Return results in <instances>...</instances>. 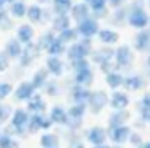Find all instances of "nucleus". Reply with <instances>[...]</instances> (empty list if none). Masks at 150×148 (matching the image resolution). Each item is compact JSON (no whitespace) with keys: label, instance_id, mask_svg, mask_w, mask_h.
<instances>
[{"label":"nucleus","instance_id":"1","mask_svg":"<svg viewBox=\"0 0 150 148\" xmlns=\"http://www.w3.org/2000/svg\"><path fill=\"white\" fill-rule=\"evenodd\" d=\"M127 26L136 32L150 28V11L145 0H131L127 4Z\"/></svg>","mask_w":150,"mask_h":148},{"label":"nucleus","instance_id":"2","mask_svg":"<svg viewBox=\"0 0 150 148\" xmlns=\"http://www.w3.org/2000/svg\"><path fill=\"white\" fill-rule=\"evenodd\" d=\"M30 117L32 113L26 110V106H18L14 108V113L11 117V122L7 125H4V131L14 138H25L30 136L28 134V124H30Z\"/></svg>","mask_w":150,"mask_h":148},{"label":"nucleus","instance_id":"3","mask_svg":"<svg viewBox=\"0 0 150 148\" xmlns=\"http://www.w3.org/2000/svg\"><path fill=\"white\" fill-rule=\"evenodd\" d=\"M93 51H94L93 38H79L77 42L68 45L65 58L68 59V63H74V61H79V59H89Z\"/></svg>","mask_w":150,"mask_h":148},{"label":"nucleus","instance_id":"4","mask_svg":"<svg viewBox=\"0 0 150 148\" xmlns=\"http://www.w3.org/2000/svg\"><path fill=\"white\" fill-rule=\"evenodd\" d=\"M134 54H136V51L133 49V45H129V44H119L115 47V58H113V61L124 72V70L133 68V65L136 61V56Z\"/></svg>","mask_w":150,"mask_h":148},{"label":"nucleus","instance_id":"5","mask_svg":"<svg viewBox=\"0 0 150 148\" xmlns=\"http://www.w3.org/2000/svg\"><path fill=\"white\" fill-rule=\"evenodd\" d=\"M82 138L86 140V143L89 147H96V145H105V143H110L108 141V129L107 125H91V127H86L82 131Z\"/></svg>","mask_w":150,"mask_h":148},{"label":"nucleus","instance_id":"6","mask_svg":"<svg viewBox=\"0 0 150 148\" xmlns=\"http://www.w3.org/2000/svg\"><path fill=\"white\" fill-rule=\"evenodd\" d=\"M107 106H110V94L103 89H93L91 99L87 103V110L91 115H100Z\"/></svg>","mask_w":150,"mask_h":148},{"label":"nucleus","instance_id":"7","mask_svg":"<svg viewBox=\"0 0 150 148\" xmlns=\"http://www.w3.org/2000/svg\"><path fill=\"white\" fill-rule=\"evenodd\" d=\"M75 28H77L80 38H96L98 33H100V30H101V21L96 19L94 16H89L87 19L77 23Z\"/></svg>","mask_w":150,"mask_h":148},{"label":"nucleus","instance_id":"8","mask_svg":"<svg viewBox=\"0 0 150 148\" xmlns=\"http://www.w3.org/2000/svg\"><path fill=\"white\" fill-rule=\"evenodd\" d=\"M38 91L33 87V84L30 80H19L16 84V89H14V94H12V101L14 103H28Z\"/></svg>","mask_w":150,"mask_h":148},{"label":"nucleus","instance_id":"9","mask_svg":"<svg viewBox=\"0 0 150 148\" xmlns=\"http://www.w3.org/2000/svg\"><path fill=\"white\" fill-rule=\"evenodd\" d=\"M149 85V78L145 73H138V72H133V73L126 75V82H124V91H127L129 94L133 92H143Z\"/></svg>","mask_w":150,"mask_h":148},{"label":"nucleus","instance_id":"10","mask_svg":"<svg viewBox=\"0 0 150 148\" xmlns=\"http://www.w3.org/2000/svg\"><path fill=\"white\" fill-rule=\"evenodd\" d=\"M91 94H93L91 87H84V85L74 84V80H72V85L68 87L70 105H87L89 99H91Z\"/></svg>","mask_w":150,"mask_h":148},{"label":"nucleus","instance_id":"11","mask_svg":"<svg viewBox=\"0 0 150 148\" xmlns=\"http://www.w3.org/2000/svg\"><path fill=\"white\" fill-rule=\"evenodd\" d=\"M108 129V141L112 145H127L129 138L133 134V125H117V127H107Z\"/></svg>","mask_w":150,"mask_h":148},{"label":"nucleus","instance_id":"12","mask_svg":"<svg viewBox=\"0 0 150 148\" xmlns=\"http://www.w3.org/2000/svg\"><path fill=\"white\" fill-rule=\"evenodd\" d=\"M40 54H42V51L38 49V45L35 42L25 45V51H23V54H21V58H19V61H18V66H21V68H25V70L32 68L33 63L38 59Z\"/></svg>","mask_w":150,"mask_h":148},{"label":"nucleus","instance_id":"13","mask_svg":"<svg viewBox=\"0 0 150 148\" xmlns=\"http://www.w3.org/2000/svg\"><path fill=\"white\" fill-rule=\"evenodd\" d=\"M115 58V47H110V45H100V47H94L93 54H91V63L96 65V66H101L108 61H113Z\"/></svg>","mask_w":150,"mask_h":148},{"label":"nucleus","instance_id":"14","mask_svg":"<svg viewBox=\"0 0 150 148\" xmlns=\"http://www.w3.org/2000/svg\"><path fill=\"white\" fill-rule=\"evenodd\" d=\"M44 66L47 68V72L51 73L52 78H61L67 73V63L63 58H58V56H45Z\"/></svg>","mask_w":150,"mask_h":148},{"label":"nucleus","instance_id":"15","mask_svg":"<svg viewBox=\"0 0 150 148\" xmlns=\"http://www.w3.org/2000/svg\"><path fill=\"white\" fill-rule=\"evenodd\" d=\"M47 113H49L51 120L54 122V125H58L61 129H65L68 125V120H70V117H68V106H65L61 103H56V105H52L49 108Z\"/></svg>","mask_w":150,"mask_h":148},{"label":"nucleus","instance_id":"16","mask_svg":"<svg viewBox=\"0 0 150 148\" xmlns=\"http://www.w3.org/2000/svg\"><path fill=\"white\" fill-rule=\"evenodd\" d=\"M133 49L138 52V54H150V28L147 30H140L134 33L133 42H131Z\"/></svg>","mask_w":150,"mask_h":148},{"label":"nucleus","instance_id":"17","mask_svg":"<svg viewBox=\"0 0 150 148\" xmlns=\"http://www.w3.org/2000/svg\"><path fill=\"white\" fill-rule=\"evenodd\" d=\"M131 106V94L124 89L110 92V108L112 110H129Z\"/></svg>","mask_w":150,"mask_h":148},{"label":"nucleus","instance_id":"18","mask_svg":"<svg viewBox=\"0 0 150 148\" xmlns=\"http://www.w3.org/2000/svg\"><path fill=\"white\" fill-rule=\"evenodd\" d=\"M14 37L18 38L23 45H28L32 42H35V26L30 25L28 21L25 23H19L18 28L14 30Z\"/></svg>","mask_w":150,"mask_h":148},{"label":"nucleus","instance_id":"19","mask_svg":"<svg viewBox=\"0 0 150 148\" xmlns=\"http://www.w3.org/2000/svg\"><path fill=\"white\" fill-rule=\"evenodd\" d=\"M98 42L100 45H110V47H117L120 44V33L117 30H113L112 26H101L100 33H98Z\"/></svg>","mask_w":150,"mask_h":148},{"label":"nucleus","instance_id":"20","mask_svg":"<svg viewBox=\"0 0 150 148\" xmlns=\"http://www.w3.org/2000/svg\"><path fill=\"white\" fill-rule=\"evenodd\" d=\"M129 122H131V111L129 110H112L107 117V127L129 125Z\"/></svg>","mask_w":150,"mask_h":148},{"label":"nucleus","instance_id":"21","mask_svg":"<svg viewBox=\"0 0 150 148\" xmlns=\"http://www.w3.org/2000/svg\"><path fill=\"white\" fill-rule=\"evenodd\" d=\"M70 16H72V19H74V23L77 25V23L87 19L89 16H93V11H91V7H89L87 2L77 0L74 4V7H72V11H70Z\"/></svg>","mask_w":150,"mask_h":148},{"label":"nucleus","instance_id":"22","mask_svg":"<svg viewBox=\"0 0 150 148\" xmlns=\"http://www.w3.org/2000/svg\"><path fill=\"white\" fill-rule=\"evenodd\" d=\"M28 2L26 0H11L7 11L11 14L12 19L16 21H21V19H26V14H28Z\"/></svg>","mask_w":150,"mask_h":148},{"label":"nucleus","instance_id":"23","mask_svg":"<svg viewBox=\"0 0 150 148\" xmlns=\"http://www.w3.org/2000/svg\"><path fill=\"white\" fill-rule=\"evenodd\" d=\"M4 51L7 52V56H9L12 61H19V58H21V54H23V51H25V45H23L16 37H11V38L5 40Z\"/></svg>","mask_w":150,"mask_h":148},{"label":"nucleus","instance_id":"24","mask_svg":"<svg viewBox=\"0 0 150 148\" xmlns=\"http://www.w3.org/2000/svg\"><path fill=\"white\" fill-rule=\"evenodd\" d=\"M51 78H52V77H51V73L47 72V68H45V66H40V68H37V70H33V73H32V77H30V82L33 84V87L37 89L38 92H42L44 87L47 85V82H49Z\"/></svg>","mask_w":150,"mask_h":148},{"label":"nucleus","instance_id":"25","mask_svg":"<svg viewBox=\"0 0 150 148\" xmlns=\"http://www.w3.org/2000/svg\"><path fill=\"white\" fill-rule=\"evenodd\" d=\"M25 106H26V110L30 111V113H38V115L47 113L49 108H51V106H47V101H45V98H44L42 92H37Z\"/></svg>","mask_w":150,"mask_h":148},{"label":"nucleus","instance_id":"26","mask_svg":"<svg viewBox=\"0 0 150 148\" xmlns=\"http://www.w3.org/2000/svg\"><path fill=\"white\" fill-rule=\"evenodd\" d=\"M44 11H45V7L40 5V4H37V2L30 4V5H28V14H26V21H28L30 25H33V26L45 25V23H44Z\"/></svg>","mask_w":150,"mask_h":148},{"label":"nucleus","instance_id":"27","mask_svg":"<svg viewBox=\"0 0 150 148\" xmlns=\"http://www.w3.org/2000/svg\"><path fill=\"white\" fill-rule=\"evenodd\" d=\"M74 26V19H72V16L70 14H56L54 16V19L51 21V25H49V28L51 30H54L58 35L61 33V32H65V30H68V28H72Z\"/></svg>","mask_w":150,"mask_h":148},{"label":"nucleus","instance_id":"28","mask_svg":"<svg viewBox=\"0 0 150 148\" xmlns=\"http://www.w3.org/2000/svg\"><path fill=\"white\" fill-rule=\"evenodd\" d=\"M89 7H91V11H93V16L96 18V19H105L107 21V18H108V14H110V5H108V0H89Z\"/></svg>","mask_w":150,"mask_h":148},{"label":"nucleus","instance_id":"29","mask_svg":"<svg viewBox=\"0 0 150 148\" xmlns=\"http://www.w3.org/2000/svg\"><path fill=\"white\" fill-rule=\"evenodd\" d=\"M94 66L87 68V70H80V72H75L72 73V80L74 84H79V85H84V87H91L94 84Z\"/></svg>","mask_w":150,"mask_h":148},{"label":"nucleus","instance_id":"30","mask_svg":"<svg viewBox=\"0 0 150 148\" xmlns=\"http://www.w3.org/2000/svg\"><path fill=\"white\" fill-rule=\"evenodd\" d=\"M107 21H108V25H110L112 28L113 26H117V28L126 26V25H127V7H120V9L110 11Z\"/></svg>","mask_w":150,"mask_h":148},{"label":"nucleus","instance_id":"31","mask_svg":"<svg viewBox=\"0 0 150 148\" xmlns=\"http://www.w3.org/2000/svg\"><path fill=\"white\" fill-rule=\"evenodd\" d=\"M124 82H126V73L124 72H112V73L105 75V84L110 89V92L122 89L124 87Z\"/></svg>","mask_w":150,"mask_h":148},{"label":"nucleus","instance_id":"32","mask_svg":"<svg viewBox=\"0 0 150 148\" xmlns=\"http://www.w3.org/2000/svg\"><path fill=\"white\" fill-rule=\"evenodd\" d=\"M38 145L40 148H56L61 147V134H56L52 131L49 132H42L38 138Z\"/></svg>","mask_w":150,"mask_h":148},{"label":"nucleus","instance_id":"33","mask_svg":"<svg viewBox=\"0 0 150 148\" xmlns=\"http://www.w3.org/2000/svg\"><path fill=\"white\" fill-rule=\"evenodd\" d=\"M65 131V140H67V148H87L86 140L82 138V132H74V131H68V129H63Z\"/></svg>","mask_w":150,"mask_h":148},{"label":"nucleus","instance_id":"34","mask_svg":"<svg viewBox=\"0 0 150 148\" xmlns=\"http://www.w3.org/2000/svg\"><path fill=\"white\" fill-rule=\"evenodd\" d=\"M56 38H58V33H56L54 30L47 28V30H44V32L38 35V38L35 40V44L38 45V49H40V51L45 54V51L49 49V45H51V44H52Z\"/></svg>","mask_w":150,"mask_h":148},{"label":"nucleus","instance_id":"35","mask_svg":"<svg viewBox=\"0 0 150 148\" xmlns=\"http://www.w3.org/2000/svg\"><path fill=\"white\" fill-rule=\"evenodd\" d=\"M42 94H45L47 98H52V99H58L61 94H63V84L59 82V78H51L47 82V85L44 87Z\"/></svg>","mask_w":150,"mask_h":148},{"label":"nucleus","instance_id":"36","mask_svg":"<svg viewBox=\"0 0 150 148\" xmlns=\"http://www.w3.org/2000/svg\"><path fill=\"white\" fill-rule=\"evenodd\" d=\"M67 49H68V45H67L65 42H61V38L58 37L51 45H49V49L45 51V56H58V58H63V56H67Z\"/></svg>","mask_w":150,"mask_h":148},{"label":"nucleus","instance_id":"37","mask_svg":"<svg viewBox=\"0 0 150 148\" xmlns=\"http://www.w3.org/2000/svg\"><path fill=\"white\" fill-rule=\"evenodd\" d=\"M74 4V0H52L51 9L54 11V14H70Z\"/></svg>","mask_w":150,"mask_h":148},{"label":"nucleus","instance_id":"38","mask_svg":"<svg viewBox=\"0 0 150 148\" xmlns=\"http://www.w3.org/2000/svg\"><path fill=\"white\" fill-rule=\"evenodd\" d=\"M14 89H16V84L11 82L9 78H7V80H0V101L5 103L7 98H12Z\"/></svg>","mask_w":150,"mask_h":148},{"label":"nucleus","instance_id":"39","mask_svg":"<svg viewBox=\"0 0 150 148\" xmlns=\"http://www.w3.org/2000/svg\"><path fill=\"white\" fill-rule=\"evenodd\" d=\"M45 115V113H44ZM44 115H38V113H32L30 117V124H28V134H37L42 132V120H44Z\"/></svg>","mask_w":150,"mask_h":148},{"label":"nucleus","instance_id":"40","mask_svg":"<svg viewBox=\"0 0 150 148\" xmlns=\"http://www.w3.org/2000/svg\"><path fill=\"white\" fill-rule=\"evenodd\" d=\"M19 147L21 145H19V140L18 138L7 134L5 131L0 132V148H19Z\"/></svg>","mask_w":150,"mask_h":148},{"label":"nucleus","instance_id":"41","mask_svg":"<svg viewBox=\"0 0 150 148\" xmlns=\"http://www.w3.org/2000/svg\"><path fill=\"white\" fill-rule=\"evenodd\" d=\"M58 37L61 38V42H65L67 45H70V44H74V42H77V40L80 38V35H79L77 28H75V26H72V28H68V30L61 32V33H59Z\"/></svg>","mask_w":150,"mask_h":148},{"label":"nucleus","instance_id":"42","mask_svg":"<svg viewBox=\"0 0 150 148\" xmlns=\"http://www.w3.org/2000/svg\"><path fill=\"white\" fill-rule=\"evenodd\" d=\"M12 113H14V106H12L11 103H7V101H5V103L2 105V108H0V125L9 124V122H11Z\"/></svg>","mask_w":150,"mask_h":148},{"label":"nucleus","instance_id":"43","mask_svg":"<svg viewBox=\"0 0 150 148\" xmlns=\"http://www.w3.org/2000/svg\"><path fill=\"white\" fill-rule=\"evenodd\" d=\"M11 65H12V59L7 56L4 49H0V73H7L11 70Z\"/></svg>","mask_w":150,"mask_h":148},{"label":"nucleus","instance_id":"44","mask_svg":"<svg viewBox=\"0 0 150 148\" xmlns=\"http://www.w3.org/2000/svg\"><path fill=\"white\" fill-rule=\"evenodd\" d=\"M143 143H145V136L142 134V131L133 129V134H131V138H129V145L133 148H140Z\"/></svg>","mask_w":150,"mask_h":148},{"label":"nucleus","instance_id":"45","mask_svg":"<svg viewBox=\"0 0 150 148\" xmlns=\"http://www.w3.org/2000/svg\"><path fill=\"white\" fill-rule=\"evenodd\" d=\"M18 25H19V23L9 16V18L0 25V32H11V30H16V28H18Z\"/></svg>","mask_w":150,"mask_h":148},{"label":"nucleus","instance_id":"46","mask_svg":"<svg viewBox=\"0 0 150 148\" xmlns=\"http://www.w3.org/2000/svg\"><path fill=\"white\" fill-rule=\"evenodd\" d=\"M136 106H143V108H150V91L143 92L142 98L136 101Z\"/></svg>","mask_w":150,"mask_h":148},{"label":"nucleus","instance_id":"47","mask_svg":"<svg viewBox=\"0 0 150 148\" xmlns=\"http://www.w3.org/2000/svg\"><path fill=\"white\" fill-rule=\"evenodd\" d=\"M136 111H138V117L143 118L147 124L150 125V108H143V106H136Z\"/></svg>","mask_w":150,"mask_h":148},{"label":"nucleus","instance_id":"48","mask_svg":"<svg viewBox=\"0 0 150 148\" xmlns=\"http://www.w3.org/2000/svg\"><path fill=\"white\" fill-rule=\"evenodd\" d=\"M131 0H108V5H110V9H120V7H127V4H129Z\"/></svg>","mask_w":150,"mask_h":148},{"label":"nucleus","instance_id":"49","mask_svg":"<svg viewBox=\"0 0 150 148\" xmlns=\"http://www.w3.org/2000/svg\"><path fill=\"white\" fill-rule=\"evenodd\" d=\"M147 125H149V124H147V122H145L143 118H140V117H138V120L134 122V125H133V129H136V131H142V129H145Z\"/></svg>","mask_w":150,"mask_h":148},{"label":"nucleus","instance_id":"50","mask_svg":"<svg viewBox=\"0 0 150 148\" xmlns=\"http://www.w3.org/2000/svg\"><path fill=\"white\" fill-rule=\"evenodd\" d=\"M143 70H145L147 78H150V54H147V58H145V61H143Z\"/></svg>","mask_w":150,"mask_h":148},{"label":"nucleus","instance_id":"51","mask_svg":"<svg viewBox=\"0 0 150 148\" xmlns=\"http://www.w3.org/2000/svg\"><path fill=\"white\" fill-rule=\"evenodd\" d=\"M9 16H11V14H9V11H7V9H0V25H2Z\"/></svg>","mask_w":150,"mask_h":148},{"label":"nucleus","instance_id":"52","mask_svg":"<svg viewBox=\"0 0 150 148\" xmlns=\"http://www.w3.org/2000/svg\"><path fill=\"white\" fill-rule=\"evenodd\" d=\"M35 2L44 5V7H51V4H52V0H35Z\"/></svg>","mask_w":150,"mask_h":148},{"label":"nucleus","instance_id":"53","mask_svg":"<svg viewBox=\"0 0 150 148\" xmlns=\"http://www.w3.org/2000/svg\"><path fill=\"white\" fill-rule=\"evenodd\" d=\"M11 4V0H0V9H7Z\"/></svg>","mask_w":150,"mask_h":148},{"label":"nucleus","instance_id":"54","mask_svg":"<svg viewBox=\"0 0 150 148\" xmlns=\"http://www.w3.org/2000/svg\"><path fill=\"white\" fill-rule=\"evenodd\" d=\"M89 148H112L110 143H105V145H96V147H89Z\"/></svg>","mask_w":150,"mask_h":148},{"label":"nucleus","instance_id":"55","mask_svg":"<svg viewBox=\"0 0 150 148\" xmlns=\"http://www.w3.org/2000/svg\"><path fill=\"white\" fill-rule=\"evenodd\" d=\"M140 148H150V140H145V143H143Z\"/></svg>","mask_w":150,"mask_h":148},{"label":"nucleus","instance_id":"56","mask_svg":"<svg viewBox=\"0 0 150 148\" xmlns=\"http://www.w3.org/2000/svg\"><path fill=\"white\" fill-rule=\"evenodd\" d=\"M112 145V143H110ZM112 148H124V147H120V145H112Z\"/></svg>","mask_w":150,"mask_h":148},{"label":"nucleus","instance_id":"57","mask_svg":"<svg viewBox=\"0 0 150 148\" xmlns=\"http://www.w3.org/2000/svg\"><path fill=\"white\" fill-rule=\"evenodd\" d=\"M145 4H147V9H149V11H150V0H147Z\"/></svg>","mask_w":150,"mask_h":148},{"label":"nucleus","instance_id":"58","mask_svg":"<svg viewBox=\"0 0 150 148\" xmlns=\"http://www.w3.org/2000/svg\"><path fill=\"white\" fill-rule=\"evenodd\" d=\"M2 131H4V125H0V132H2Z\"/></svg>","mask_w":150,"mask_h":148},{"label":"nucleus","instance_id":"59","mask_svg":"<svg viewBox=\"0 0 150 148\" xmlns=\"http://www.w3.org/2000/svg\"><path fill=\"white\" fill-rule=\"evenodd\" d=\"M2 105H4V101H0V108H2Z\"/></svg>","mask_w":150,"mask_h":148},{"label":"nucleus","instance_id":"60","mask_svg":"<svg viewBox=\"0 0 150 148\" xmlns=\"http://www.w3.org/2000/svg\"><path fill=\"white\" fill-rule=\"evenodd\" d=\"M84 2H87V4H89V0H84Z\"/></svg>","mask_w":150,"mask_h":148},{"label":"nucleus","instance_id":"61","mask_svg":"<svg viewBox=\"0 0 150 148\" xmlns=\"http://www.w3.org/2000/svg\"><path fill=\"white\" fill-rule=\"evenodd\" d=\"M56 148H61V147H56Z\"/></svg>","mask_w":150,"mask_h":148},{"label":"nucleus","instance_id":"62","mask_svg":"<svg viewBox=\"0 0 150 148\" xmlns=\"http://www.w3.org/2000/svg\"><path fill=\"white\" fill-rule=\"evenodd\" d=\"M145 2H147V0H145Z\"/></svg>","mask_w":150,"mask_h":148}]
</instances>
